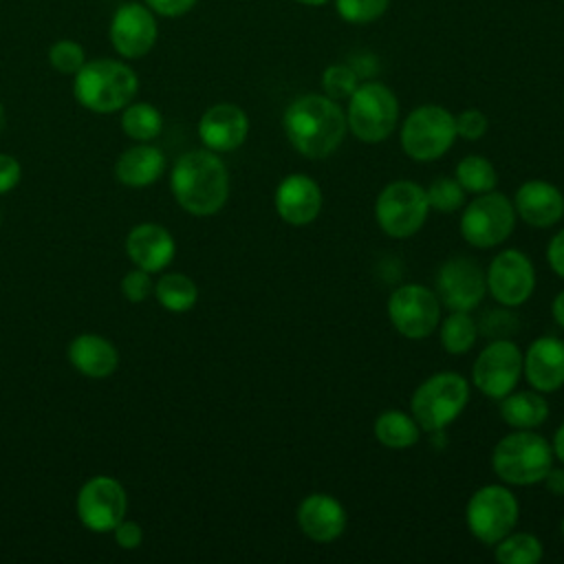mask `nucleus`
<instances>
[{
	"label": "nucleus",
	"instance_id": "1",
	"mask_svg": "<svg viewBox=\"0 0 564 564\" xmlns=\"http://www.w3.org/2000/svg\"><path fill=\"white\" fill-rule=\"evenodd\" d=\"M282 126L289 143L308 159L330 156L348 130L341 106L326 95H302L291 101Z\"/></svg>",
	"mask_w": 564,
	"mask_h": 564
},
{
	"label": "nucleus",
	"instance_id": "2",
	"mask_svg": "<svg viewBox=\"0 0 564 564\" xmlns=\"http://www.w3.org/2000/svg\"><path fill=\"white\" fill-rule=\"evenodd\" d=\"M170 189L181 209L192 216H214L229 198V172L212 150H189L176 159Z\"/></svg>",
	"mask_w": 564,
	"mask_h": 564
},
{
	"label": "nucleus",
	"instance_id": "3",
	"mask_svg": "<svg viewBox=\"0 0 564 564\" xmlns=\"http://www.w3.org/2000/svg\"><path fill=\"white\" fill-rule=\"evenodd\" d=\"M73 77V95L77 104L97 115L123 110L139 90V77L123 59H86Z\"/></svg>",
	"mask_w": 564,
	"mask_h": 564
},
{
	"label": "nucleus",
	"instance_id": "4",
	"mask_svg": "<svg viewBox=\"0 0 564 564\" xmlns=\"http://www.w3.org/2000/svg\"><path fill=\"white\" fill-rule=\"evenodd\" d=\"M553 458V447L544 436L533 430H516L496 443L491 467L502 482L524 487L542 482Z\"/></svg>",
	"mask_w": 564,
	"mask_h": 564
},
{
	"label": "nucleus",
	"instance_id": "5",
	"mask_svg": "<svg viewBox=\"0 0 564 564\" xmlns=\"http://www.w3.org/2000/svg\"><path fill=\"white\" fill-rule=\"evenodd\" d=\"M469 401V383L458 372H436L427 377L410 399L412 416L425 432H443L454 423Z\"/></svg>",
	"mask_w": 564,
	"mask_h": 564
},
{
	"label": "nucleus",
	"instance_id": "6",
	"mask_svg": "<svg viewBox=\"0 0 564 564\" xmlns=\"http://www.w3.org/2000/svg\"><path fill=\"white\" fill-rule=\"evenodd\" d=\"M399 119L397 95L381 82L359 84L348 97L346 123L350 132L364 143L386 141Z\"/></svg>",
	"mask_w": 564,
	"mask_h": 564
},
{
	"label": "nucleus",
	"instance_id": "7",
	"mask_svg": "<svg viewBox=\"0 0 564 564\" xmlns=\"http://www.w3.org/2000/svg\"><path fill=\"white\" fill-rule=\"evenodd\" d=\"M401 148L414 161L441 159L456 139V117L436 104L419 106L401 126Z\"/></svg>",
	"mask_w": 564,
	"mask_h": 564
},
{
	"label": "nucleus",
	"instance_id": "8",
	"mask_svg": "<svg viewBox=\"0 0 564 564\" xmlns=\"http://www.w3.org/2000/svg\"><path fill=\"white\" fill-rule=\"evenodd\" d=\"M430 203L425 187L414 181L388 183L375 200V218L390 238H410L427 220Z\"/></svg>",
	"mask_w": 564,
	"mask_h": 564
},
{
	"label": "nucleus",
	"instance_id": "9",
	"mask_svg": "<svg viewBox=\"0 0 564 564\" xmlns=\"http://www.w3.org/2000/svg\"><path fill=\"white\" fill-rule=\"evenodd\" d=\"M520 518L518 498L505 485H485L471 494L465 507V520L471 535L494 546L511 533Z\"/></svg>",
	"mask_w": 564,
	"mask_h": 564
},
{
	"label": "nucleus",
	"instance_id": "10",
	"mask_svg": "<svg viewBox=\"0 0 564 564\" xmlns=\"http://www.w3.org/2000/svg\"><path fill=\"white\" fill-rule=\"evenodd\" d=\"M513 203L500 192L476 194L460 214V236L478 249H491L505 242L516 227Z\"/></svg>",
	"mask_w": 564,
	"mask_h": 564
},
{
	"label": "nucleus",
	"instance_id": "11",
	"mask_svg": "<svg viewBox=\"0 0 564 564\" xmlns=\"http://www.w3.org/2000/svg\"><path fill=\"white\" fill-rule=\"evenodd\" d=\"M390 324L408 339H425L441 322V302L423 284H401L388 300Z\"/></svg>",
	"mask_w": 564,
	"mask_h": 564
},
{
	"label": "nucleus",
	"instance_id": "12",
	"mask_svg": "<svg viewBox=\"0 0 564 564\" xmlns=\"http://www.w3.org/2000/svg\"><path fill=\"white\" fill-rule=\"evenodd\" d=\"M522 377V352L507 339H491L476 357L471 366L474 386L489 399H502L516 390Z\"/></svg>",
	"mask_w": 564,
	"mask_h": 564
},
{
	"label": "nucleus",
	"instance_id": "13",
	"mask_svg": "<svg viewBox=\"0 0 564 564\" xmlns=\"http://www.w3.org/2000/svg\"><path fill=\"white\" fill-rule=\"evenodd\" d=\"M77 518L95 533H106L126 518L128 494L112 476H93L77 491Z\"/></svg>",
	"mask_w": 564,
	"mask_h": 564
},
{
	"label": "nucleus",
	"instance_id": "14",
	"mask_svg": "<svg viewBox=\"0 0 564 564\" xmlns=\"http://www.w3.org/2000/svg\"><path fill=\"white\" fill-rule=\"evenodd\" d=\"M110 44L123 59L148 55L159 40L156 13L145 2H123L110 18Z\"/></svg>",
	"mask_w": 564,
	"mask_h": 564
},
{
	"label": "nucleus",
	"instance_id": "15",
	"mask_svg": "<svg viewBox=\"0 0 564 564\" xmlns=\"http://www.w3.org/2000/svg\"><path fill=\"white\" fill-rule=\"evenodd\" d=\"M487 291L485 271L467 256L449 258L436 273V297L447 311H471Z\"/></svg>",
	"mask_w": 564,
	"mask_h": 564
},
{
	"label": "nucleus",
	"instance_id": "16",
	"mask_svg": "<svg viewBox=\"0 0 564 564\" xmlns=\"http://www.w3.org/2000/svg\"><path fill=\"white\" fill-rule=\"evenodd\" d=\"M487 291L502 306L524 304L535 289L533 262L518 249H502L487 267Z\"/></svg>",
	"mask_w": 564,
	"mask_h": 564
},
{
	"label": "nucleus",
	"instance_id": "17",
	"mask_svg": "<svg viewBox=\"0 0 564 564\" xmlns=\"http://www.w3.org/2000/svg\"><path fill=\"white\" fill-rule=\"evenodd\" d=\"M322 189L306 174L284 176L273 194V205L278 216L293 227H304L313 223L322 212Z\"/></svg>",
	"mask_w": 564,
	"mask_h": 564
},
{
	"label": "nucleus",
	"instance_id": "18",
	"mask_svg": "<svg viewBox=\"0 0 564 564\" xmlns=\"http://www.w3.org/2000/svg\"><path fill=\"white\" fill-rule=\"evenodd\" d=\"M249 134L247 112L236 104H214L198 121V137L212 152H231L245 143Z\"/></svg>",
	"mask_w": 564,
	"mask_h": 564
},
{
	"label": "nucleus",
	"instance_id": "19",
	"mask_svg": "<svg viewBox=\"0 0 564 564\" xmlns=\"http://www.w3.org/2000/svg\"><path fill=\"white\" fill-rule=\"evenodd\" d=\"M522 375L538 392H555L564 386V339L538 337L522 352Z\"/></svg>",
	"mask_w": 564,
	"mask_h": 564
},
{
	"label": "nucleus",
	"instance_id": "20",
	"mask_svg": "<svg viewBox=\"0 0 564 564\" xmlns=\"http://www.w3.org/2000/svg\"><path fill=\"white\" fill-rule=\"evenodd\" d=\"M126 253L134 267L156 273L174 260L176 242L163 225L139 223L126 236Z\"/></svg>",
	"mask_w": 564,
	"mask_h": 564
},
{
	"label": "nucleus",
	"instance_id": "21",
	"mask_svg": "<svg viewBox=\"0 0 564 564\" xmlns=\"http://www.w3.org/2000/svg\"><path fill=\"white\" fill-rule=\"evenodd\" d=\"M297 527L313 542H333L346 529V509L330 494H311L297 507Z\"/></svg>",
	"mask_w": 564,
	"mask_h": 564
},
{
	"label": "nucleus",
	"instance_id": "22",
	"mask_svg": "<svg viewBox=\"0 0 564 564\" xmlns=\"http://www.w3.org/2000/svg\"><path fill=\"white\" fill-rule=\"evenodd\" d=\"M513 209L516 216H520L527 225L544 229L553 227L562 216H564V196L562 192L540 178L524 181L513 196Z\"/></svg>",
	"mask_w": 564,
	"mask_h": 564
},
{
	"label": "nucleus",
	"instance_id": "23",
	"mask_svg": "<svg viewBox=\"0 0 564 564\" xmlns=\"http://www.w3.org/2000/svg\"><path fill=\"white\" fill-rule=\"evenodd\" d=\"M70 366L88 379H106L119 366V352L115 344L97 333H82L68 344Z\"/></svg>",
	"mask_w": 564,
	"mask_h": 564
},
{
	"label": "nucleus",
	"instance_id": "24",
	"mask_svg": "<svg viewBox=\"0 0 564 564\" xmlns=\"http://www.w3.org/2000/svg\"><path fill=\"white\" fill-rule=\"evenodd\" d=\"M165 154L152 143H137L123 150L115 163V178L128 187H148L161 178Z\"/></svg>",
	"mask_w": 564,
	"mask_h": 564
},
{
	"label": "nucleus",
	"instance_id": "25",
	"mask_svg": "<svg viewBox=\"0 0 564 564\" xmlns=\"http://www.w3.org/2000/svg\"><path fill=\"white\" fill-rule=\"evenodd\" d=\"M500 416L513 430H535L549 419V403L538 390H511L500 399Z\"/></svg>",
	"mask_w": 564,
	"mask_h": 564
},
{
	"label": "nucleus",
	"instance_id": "26",
	"mask_svg": "<svg viewBox=\"0 0 564 564\" xmlns=\"http://www.w3.org/2000/svg\"><path fill=\"white\" fill-rule=\"evenodd\" d=\"M375 438L390 449H408L419 443L421 427L412 414L401 410H386L375 419Z\"/></svg>",
	"mask_w": 564,
	"mask_h": 564
},
{
	"label": "nucleus",
	"instance_id": "27",
	"mask_svg": "<svg viewBox=\"0 0 564 564\" xmlns=\"http://www.w3.org/2000/svg\"><path fill=\"white\" fill-rule=\"evenodd\" d=\"M121 130L137 143L154 141L163 130V115L150 101H130L121 110Z\"/></svg>",
	"mask_w": 564,
	"mask_h": 564
},
{
	"label": "nucleus",
	"instance_id": "28",
	"mask_svg": "<svg viewBox=\"0 0 564 564\" xmlns=\"http://www.w3.org/2000/svg\"><path fill=\"white\" fill-rule=\"evenodd\" d=\"M154 297L170 313H185L198 300L196 282L185 273H165L154 282Z\"/></svg>",
	"mask_w": 564,
	"mask_h": 564
},
{
	"label": "nucleus",
	"instance_id": "29",
	"mask_svg": "<svg viewBox=\"0 0 564 564\" xmlns=\"http://www.w3.org/2000/svg\"><path fill=\"white\" fill-rule=\"evenodd\" d=\"M438 324H441L438 328L441 346L449 355H465L476 344L478 324L469 317L467 311H449Z\"/></svg>",
	"mask_w": 564,
	"mask_h": 564
},
{
	"label": "nucleus",
	"instance_id": "30",
	"mask_svg": "<svg viewBox=\"0 0 564 564\" xmlns=\"http://www.w3.org/2000/svg\"><path fill=\"white\" fill-rule=\"evenodd\" d=\"M544 555L540 538L524 531H511L494 544V557L500 564H538Z\"/></svg>",
	"mask_w": 564,
	"mask_h": 564
},
{
	"label": "nucleus",
	"instance_id": "31",
	"mask_svg": "<svg viewBox=\"0 0 564 564\" xmlns=\"http://www.w3.org/2000/svg\"><path fill=\"white\" fill-rule=\"evenodd\" d=\"M454 178L460 183V187L469 194H485L491 192L498 183L496 167L489 159L480 154H467L458 161Z\"/></svg>",
	"mask_w": 564,
	"mask_h": 564
},
{
	"label": "nucleus",
	"instance_id": "32",
	"mask_svg": "<svg viewBox=\"0 0 564 564\" xmlns=\"http://www.w3.org/2000/svg\"><path fill=\"white\" fill-rule=\"evenodd\" d=\"M425 194H427L430 209H436L438 214H452L465 205V189L456 178H449V176L434 178L425 187Z\"/></svg>",
	"mask_w": 564,
	"mask_h": 564
},
{
	"label": "nucleus",
	"instance_id": "33",
	"mask_svg": "<svg viewBox=\"0 0 564 564\" xmlns=\"http://www.w3.org/2000/svg\"><path fill=\"white\" fill-rule=\"evenodd\" d=\"M48 64L62 75H75L86 64V51L75 40H57L48 46Z\"/></svg>",
	"mask_w": 564,
	"mask_h": 564
},
{
	"label": "nucleus",
	"instance_id": "34",
	"mask_svg": "<svg viewBox=\"0 0 564 564\" xmlns=\"http://www.w3.org/2000/svg\"><path fill=\"white\" fill-rule=\"evenodd\" d=\"M359 86V75L348 64H333L322 73L324 95L330 99H348Z\"/></svg>",
	"mask_w": 564,
	"mask_h": 564
},
{
	"label": "nucleus",
	"instance_id": "35",
	"mask_svg": "<svg viewBox=\"0 0 564 564\" xmlns=\"http://www.w3.org/2000/svg\"><path fill=\"white\" fill-rule=\"evenodd\" d=\"M337 13L352 24H366L386 13L390 0H335Z\"/></svg>",
	"mask_w": 564,
	"mask_h": 564
},
{
	"label": "nucleus",
	"instance_id": "36",
	"mask_svg": "<svg viewBox=\"0 0 564 564\" xmlns=\"http://www.w3.org/2000/svg\"><path fill=\"white\" fill-rule=\"evenodd\" d=\"M121 293L128 302L139 304V302H145L154 293V282L148 271L134 267L132 271H128L121 278Z\"/></svg>",
	"mask_w": 564,
	"mask_h": 564
},
{
	"label": "nucleus",
	"instance_id": "37",
	"mask_svg": "<svg viewBox=\"0 0 564 564\" xmlns=\"http://www.w3.org/2000/svg\"><path fill=\"white\" fill-rule=\"evenodd\" d=\"M487 132V117L476 108H467L456 115V137L467 141H478Z\"/></svg>",
	"mask_w": 564,
	"mask_h": 564
},
{
	"label": "nucleus",
	"instance_id": "38",
	"mask_svg": "<svg viewBox=\"0 0 564 564\" xmlns=\"http://www.w3.org/2000/svg\"><path fill=\"white\" fill-rule=\"evenodd\" d=\"M112 535H115L117 546H121L126 551H132V549H137L143 542L141 524L134 522V520H126V518L117 522V527L112 529Z\"/></svg>",
	"mask_w": 564,
	"mask_h": 564
},
{
	"label": "nucleus",
	"instance_id": "39",
	"mask_svg": "<svg viewBox=\"0 0 564 564\" xmlns=\"http://www.w3.org/2000/svg\"><path fill=\"white\" fill-rule=\"evenodd\" d=\"M22 178V165L15 156L0 152V196L9 194Z\"/></svg>",
	"mask_w": 564,
	"mask_h": 564
},
{
	"label": "nucleus",
	"instance_id": "40",
	"mask_svg": "<svg viewBox=\"0 0 564 564\" xmlns=\"http://www.w3.org/2000/svg\"><path fill=\"white\" fill-rule=\"evenodd\" d=\"M161 18H181L189 13L198 0H143Z\"/></svg>",
	"mask_w": 564,
	"mask_h": 564
},
{
	"label": "nucleus",
	"instance_id": "41",
	"mask_svg": "<svg viewBox=\"0 0 564 564\" xmlns=\"http://www.w3.org/2000/svg\"><path fill=\"white\" fill-rule=\"evenodd\" d=\"M546 262L553 273L564 278V229H560L546 247Z\"/></svg>",
	"mask_w": 564,
	"mask_h": 564
},
{
	"label": "nucleus",
	"instance_id": "42",
	"mask_svg": "<svg viewBox=\"0 0 564 564\" xmlns=\"http://www.w3.org/2000/svg\"><path fill=\"white\" fill-rule=\"evenodd\" d=\"M544 487L553 496H564V467H551L542 478Z\"/></svg>",
	"mask_w": 564,
	"mask_h": 564
},
{
	"label": "nucleus",
	"instance_id": "43",
	"mask_svg": "<svg viewBox=\"0 0 564 564\" xmlns=\"http://www.w3.org/2000/svg\"><path fill=\"white\" fill-rule=\"evenodd\" d=\"M551 315L560 328H564V291H560L551 304Z\"/></svg>",
	"mask_w": 564,
	"mask_h": 564
},
{
	"label": "nucleus",
	"instance_id": "44",
	"mask_svg": "<svg viewBox=\"0 0 564 564\" xmlns=\"http://www.w3.org/2000/svg\"><path fill=\"white\" fill-rule=\"evenodd\" d=\"M551 447H553V456H555L560 463H564V423L555 430V436H553Z\"/></svg>",
	"mask_w": 564,
	"mask_h": 564
},
{
	"label": "nucleus",
	"instance_id": "45",
	"mask_svg": "<svg viewBox=\"0 0 564 564\" xmlns=\"http://www.w3.org/2000/svg\"><path fill=\"white\" fill-rule=\"evenodd\" d=\"M4 126H7V110H4V106L0 104V134L4 132Z\"/></svg>",
	"mask_w": 564,
	"mask_h": 564
},
{
	"label": "nucleus",
	"instance_id": "46",
	"mask_svg": "<svg viewBox=\"0 0 564 564\" xmlns=\"http://www.w3.org/2000/svg\"><path fill=\"white\" fill-rule=\"evenodd\" d=\"M297 2H302V4H308V7H319V4H324L326 0H297Z\"/></svg>",
	"mask_w": 564,
	"mask_h": 564
},
{
	"label": "nucleus",
	"instance_id": "47",
	"mask_svg": "<svg viewBox=\"0 0 564 564\" xmlns=\"http://www.w3.org/2000/svg\"><path fill=\"white\" fill-rule=\"evenodd\" d=\"M562 535H564V518H562Z\"/></svg>",
	"mask_w": 564,
	"mask_h": 564
},
{
	"label": "nucleus",
	"instance_id": "48",
	"mask_svg": "<svg viewBox=\"0 0 564 564\" xmlns=\"http://www.w3.org/2000/svg\"><path fill=\"white\" fill-rule=\"evenodd\" d=\"M0 223H2V214H0Z\"/></svg>",
	"mask_w": 564,
	"mask_h": 564
}]
</instances>
